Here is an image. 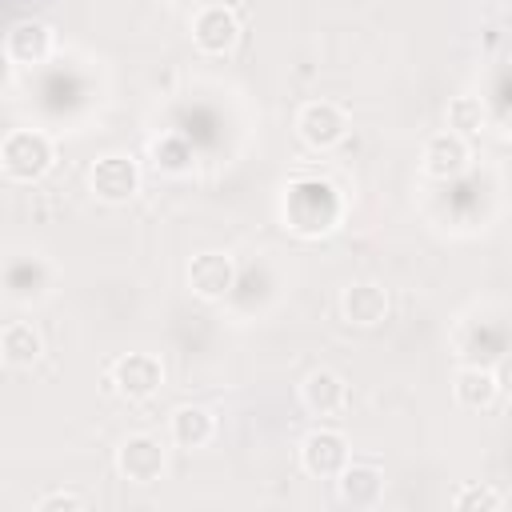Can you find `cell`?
I'll use <instances>...</instances> for the list:
<instances>
[{
	"label": "cell",
	"instance_id": "cell-1",
	"mask_svg": "<svg viewBox=\"0 0 512 512\" xmlns=\"http://www.w3.org/2000/svg\"><path fill=\"white\" fill-rule=\"evenodd\" d=\"M344 200L340 192L320 176H300L284 192V224L300 236H324L340 224Z\"/></svg>",
	"mask_w": 512,
	"mask_h": 512
},
{
	"label": "cell",
	"instance_id": "cell-2",
	"mask_svg": "<svg viewBox=\"0 0 512 512\" xmlns=\"http://www.w3.org/2000/svg\"><path fill=\"white\" fill-rule=\"evenodd\" d=\"M52 160H56V148L40 128H16L0 144V168L8 180H20V184L40 180L52 168Z\"/></svg>",
	"mask_w": 512,
	"mask_h": 512
},
{
	"label": "cell",
	"instance_id": "cell-3",
	"mask_svg": "<svg viewBox=\"0 0 512 512\" xmlns=\"http://www.w3.org/2000/svg\"><path fill=\"white\" fill-rule=\"evenodd\" d=\"M164 384V364L152 352H124L108 368V388L124 400H148Z\"/></svg>",
	"mask_w": 512,
	"mask_h": 512
},
{
	"label": "cell",
	"instance_id": "cell-4",
	"mask_svg": "<svg viewBox=\"0 0 512 512\" xmlns=\"http://www.w3.org/2000/svg\"><path fill=\"white\" fill-rule=\"evenodd\" d=\"M88 188L96 200L104 204H128L136 192H140V168L132 156H100L92 168H88Z\"/></svg>",
	"mask_w": 512,
	"mask_h": 512
},
{
	"label": "cell",
	"instance_id": "cell-5",
	"mask_svg": "<svg viewBox=\"0 0 512 512\" xmlns=\"http://www.w3.org/2000/svg\"><path fill=\"white\" fill-rule=\"evenodd\" d=\"M168 468V452L156 436L148 432H136L128 436L120 448H116V472L128 480V484H156Z\"/></svg>",
	"mask_w": 512,
	"mask_h": 512
},
{
	"label": "cell",
	"instance_id": "cell-6",
	"mask_svg": "<svg viewBox=\"0 0 512 512\" xmlns=\"http://www.w3.org/2000/svg\"><path fill=\"white\" fill-rule=\"evenodd\" d=\"M240 40V16L228 4H200L192 16V44L204 56H224Z\"/></svg>",
	"mask_w": 512,
	"mask_h": 512
},
{
	"label": "cell",
	"instance_id": "cell-7",
	"mask_svg": "<svg viewBox=\"0 0 512 512\" xmlns=\"http://www.w3.org/2000/svg\"><path fill=\"white\" fill-rule=\"evenodd\" d=\"M296 132H300V140H304L308 148L328 152V148H336V144L348 136V116H344V108L332 104V100H308V104L296 112Z\"/></svg>",
	"mask_w": 512,
	"mask_h": 512
},
{
	"label": "cell",
	"instance_id": "cell-8",
	"mask_svg": "<svg viewBox=\"0 0 512 512\" xmlns=\"http://www.w3.org/2000/svg\"><path fill=\"white\" fill-rule=\"evenodd\" d=\"M348 464V440L336 428H312L300 440V468L316 480H336Z\"/></svg>",
	"mask_w": 512,
	"mask_h": 512
},
{
	"label": "cell",
	"instance_id": "cell-9",
	"mask_svg": "<svg viewBox=\"0 0 512 512\" xmlns=\"http://www.w3.org/2000/svg\"><path fill=\"white\" fill-rule=\"evenodd\" d=\"M236 284V264L224 252H196L188 264V288L200 300H224Z\"/></svg>",
	"mask_w": 512,
	"mask_h": 512
},
{
	"label": "cell",
	"instance_id": "cell-10",
	"mask_svg": "<svg viewBox=\"0 0 512 512\" xmlns=\"http://www.w3.org/2000/svg\"><path fill=\"white\" fill-rule=\"evenodd\" d=\"M468 160H472V148H468V140H464L460 132H452V128L428 136V144H424V152H420V168H424L428 176H436V180L460 176V172L468 168Z\"/></svg>",
	"mask_w": 512,
	"mask_h": 512
},
{
	"label": "cell",
	"instance_id": "cell-11",
	"mask_svg": "<svg viewBox=\"0 0 512 512\" xmlns=\"http://www.w3.org/2000/svg\"><path fill=\"white\" fill-rule=\"evenodd\" d=\"M388 308H392L388 288L376 280H360V284H348L340 292V316L356 328H376L388 316Z\"/></svg>",
	"mask_w": 512,
	"mask_h": 512
},
{
	"label": "cell",
	"instance_id": "cell-12",
	"mask_svg": "<svg viewBox=\"0 0 512 512\" xmlns=\"http://www.w3.org/2000/svg\"><path fill=\"white\" fill-rule=\"evenodd\" d=\"M52 44H56V32L52 24L44 20H16L4 36V52L12 64H40L52 56Z\"/></svg>",
	"mask_w": 512,
	"mask_h": 512
},
{
	"label": "cell",
	"instance_id": "cell-13",
	"mask_svg": "<svg viewBox=\"0 0 512 512\" xmlns=\"http://www.w3.org/2000/svg\"><path fill=\"white\" fill-rule=\"evenodd\" d=\"M300 404L312 412V416H336L344 404H348V384L340 372L332 368H316L304 376L300 384Z\"/></svg>",
	"mask_w": 512,
	"mask_h": 512
},
{
	"label": "cell",
	"instance_id": "cell-14",
	"mask_svg": "<svg viewBox=\"0 0 512 512\" xmlns=\"http://www.w3.org/2000/svg\"><path fill=\"white\" fill-rule=\"evenodd\" d=\"M336 492L344 504L352 508H376L384 496V472L376 464H344V472L336 476Z\"/></svg>",
	"mask_w": 512,
	"mask_h": 512
},
{
	"label": "cell",
	"instance_id": "cell-15",
	"mask_svg": "<svg viewBox=\"0 0 512 512\" xmlns=\"http://www.w3.org/2000/svg\"><path fill=\"white\" fill-rule=\"evenodd\" d=\"M0 356H4V364H12V368H32V364L44 356V336L36 332V324L12 320V324H4V332H0Z\"/></svg>",
	"mask_w": 512,
	"mask_h": 512
},
{
	"label": "cell",
	"instance_id": "cell-16",
	"mask_svg": "<svg viewBox=\"0 0 512 512\" xmlns=\"http://www.w3.org/2000/svg\"><path fill=\"white\" fill-rule=\"evenodd\" d=\"M452 396H456V404L468 408V412L492 408L496 396H500L496 372H488V368H460V372L452 376Z\"/></svg>",
	"mask_w": 512,
	"mask_h": 512
},
{
	"label": "cell",
	"instance_id": "cell-17",
	"mask_svg": "<svg viewBox=\"0 0 512 512\" xmlns=\"http://www.w3.org/2000/svg\"><path fill=\"white\" fill-rule=\"evenodd\" d=\"M168 432L180 448H204L212 436H216V416L200 404H180L168 420Z\"/></svg>",
	"mask_w": 512,
	"mask_h": 512
},
{
	"label": "cell",
	"instance_id": "cell-18",
	"mask_svg": "<svg viewBox=\"0 0 512 512\" xmlns=\"http://www.w3.org/2000/svg\"><path fill=\"white\" fill-rule=\"evenodd\" d=\"M152 164L160 172H168V176H180V172L192 168V144L184 136H176V132H164V136L152 140Z\"/></svg>",
	"mask_w": 512,
	"mask_h": 512
},
{
	"label": "cell",
	"instance_id": "cell-19",
	"mask_svg": "<svg viewBox=\"0 0 512 512\" xmlns=\"http://www.w3.org/2000/svg\"><path fill=\"white\" fill-rule=\"evenodd\" d=\"M484 120H488V112H484L480 96H456V100H448V128L460 132L464 140L476 136L484 128Z\"/></svg>",
	"mask_w": 512,
	"mask_h": 512
},
{
	"label": "cell",
	"instance_id": "cell-20",
	"mask_svg": "<svg viewBox=\"0 0 512 512\" xmlns=\"http://www.w3.org/2000/svg\"><path fill=\"white\" fill-rule=\"evenodd\" d=\"M504 504H508L504 492L492 488V484H460V488L452 492V508H456V512H496V508H504Z\"/></svg>",
	"mask_w": 512,
	"mask_h": 512
},
{
	"label": "cell",
	"instance_id": "cell-21",
	"mask_svg": "<svg viewBox=\"0 0 512 512\" xmlns=\"http://www.w3.org/2000/svg\"><path fill=\"white\" fill-rule=\"evenodd\" d=\"M88 500L80 492H48L36 500V512H80Z\"/></svg>",
	"mask_w": 512,
	"mask_h": 512
},
{
	"label": "cell",
	"instance_id": "cell-22",
	"mask_svg": "<svg viewBox=\"0 0 512 512\" xmlns=\"http://www.w3.org/2000/svg\"><path fill=\"white\" fill-rule=\"evenodd\" d=\"M496 384H500V392L512 396V356H504V360L496 364Z\"/></svg>",
	"mask_w": 512,
	"mask_h": 512
}]
</instances>
